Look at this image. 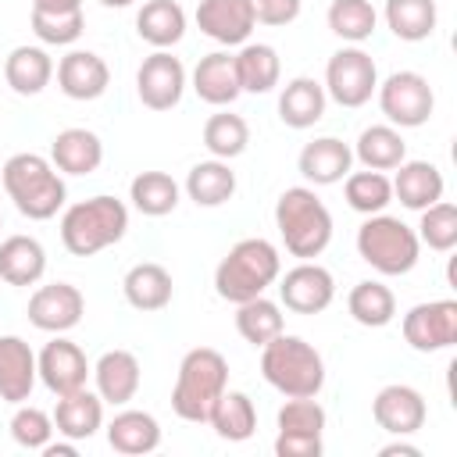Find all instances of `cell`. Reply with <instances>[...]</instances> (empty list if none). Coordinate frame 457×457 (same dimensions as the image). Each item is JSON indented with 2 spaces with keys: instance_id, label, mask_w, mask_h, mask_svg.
Segmentation results:
<instances>
[{
  "instance_id": "7c38bea8",
  "label": "cell",
  "mask_w": 457,
  "mask_h": 457,
  "mask_svg": "<svg viewBox=\"0 0 457 457\" xmlns=\"http://www.w3.org/2000/svg\"><path fill=\"white\" fill-rule=\"evenodd\" d=\"M36 371H39V382L54 393V396H68L75 389H82L93 375V364L86 361L82 346L64 339V336H54L39 353H36Z\"/></svg>"
},
{
  "instance_id": "6da1fadb",
  "label": "cell",
  "mask_w": 457,
  "mask_h": 457,
  "mask_svg": "<svg viewBox=\"0 0 457 457\" xmlns=\"http://www.w3.org/2000/svg\"><path fill=\"white\" fill-rule=\"evenodd\" d=\"M0 182H4L7 196L14 200L18 214H25L29 221H50L68 200L61 171L43 154H14V157H7L0 164Z\"/></svg>"
},
{
  "instance_id": "f907efd6",
  "label": "cell",
  "mask_w": 457,
  "mask_h": 457,
  "mask_svg": "<svg viewBox=\"0 0 457 457\" xmlns=\"http://www.w3.org/2000/svg\"><path fill=\"white\" fill-rule=\"evenodd\" d=\"M39 453H46V457H75V453H79V443H75V439H68V443H54V439H50Z\"/></svg>"
},
{
  "instance_id": "4dcf8cb0",
  "label": "cell",
  "mask_w": 457,
  "mask_h": 457,
  "mask_svg": "<svg viewBox=\"0 0 457 457\" xmlns=\"http://www.w3.org/2000/svg\"><path fill=\"white\" fill-rule=\"evenodd\" d=\"M236 57V75L243 93H271L282 79V61L278 50L268 43H243Z\"/></svg>"
},
{
  "instance_id": "7bdbcfd3",
  "label": "cell",
  "mask_w": 457,
  "mask_h": 457,
  "mask_svg": "<svg viewBox=\"0 0 457 457\" xmlns=\"http://www.w3.org/2000/svg\"><path fill=\"white\" fill-rule=\"evenodd\" d=\"M325 407L314 396H286V403L275 414L278 432H307V436H321L325 432Z\"/></svg>"
},
{
  "instance_id": "ac0fdd59",
  "label": "cell",
  "mask_w": 457,
  "mask_h": 457,
  "mask_svg": "<svg viewBox=\"0 0 457 457\" xmlns=\"http://www.w3.org/2000/svg\"><path fill=\"white\" fill-rule=\"evenodd\" d=\"M296 168L311 186H336L350 175L353 150L336 136H318V139L303 143V150L296 157Z\"/></svg>"
},
{
  "instance_id": "44dd1931",
  "label": "cell",
  "mask_w": 457,
  "mask_h": 457,
  "mask_svg": "<svg viewBox=\"0 0 457 457\" xmlns=\"http://www.w3.org/2000/svg\"><path fill=\"white\" fill-rule=\"evenodd\" d=\"M50 418H54L57 436L82 443V439H93L104 428V400H100V393H89L82 386L68 396H57V407H54Z\"/></svg>"
},
{
  "instance_id": "9c48e42d",
  "label": "cell",
  "mask_w": 457,
  "mask_h": 457,
  "mask_svg": "<svg viewBox=\"0 0 457 457\" xmlns=\"http://www.w3.org/2000/svg\"><path fill=\"white\" fill-rule=\"evenodd\" d=\"M375 93L386 121L396 129H421L436 111V93L421 71H393Z\"/></svg>"
},
{
  "instance_id": "9a60e30c",
  "label": "cell",
  "mask_w": 457,
  "mask_h": 457,
  "mask_svg": "<svg viewBox=\"0 0 457 457\" xmlns=\"http://www.w3.org/2000/svg\"><path fill=\"white\" fill-rule=\"evenodd\" d=\"M371 418L389 436H414L425 425V418H428V403H425V396L414 386L393 382V386H382L375 393Z\"/></svg>"
},
{
  "instance_id": "cb8c5ba5",
  "label": "cell",
  "mask_w": 457,
  "mask_h": 457,
  "mask_svg": "<svg viewBox=\"0 0 457 457\" xmlns=\"http://www.w3.org/2000/svg\"><path fill=\"white\" fill-rule=\"evenodd\" d=\"M325 107H328V96H325V86L311 75H296L282 86L278 93V118L282 125L289 129H311L325 118Z\"/></svg>"
},
{
  "instance_id": "c3c4849f",
  "label": "cell",
  "mask_w": 457,
  "mask_h": 457,
  "mask_svg": "<svg viewBox=\"0 0 457 457\" xmlns=\"http://www.w3.org/2000/svg\"><path fill=\"white\" fill-rule=\"evenodd\" d=\"M32 11H46V14H64V11H82V0H32Z\"/></svg>"
},
{
  "instance_id": "b9f144b4",
  "label": "cell",
  "mask_w": 457,
  "mask_h": 457,
  "mask_svg": "<svg viewBox=\"0 0 457 457\" xmlns=\"http://www.w3.org/2000/svg\"><path fill=\"white\" fill-rule=\"evenodd\" d=\"M421 221H418V243H425L428 250L436 253H446L457 246V207L450 200H436L432 207L418 211Z\"/></svg>"
},
{
  "instance_id": "4fadbf2b",
  "label": "cell",
  "mask_w": 457,
  "mask_h": 457,
  "mask_svg": "<svg viewBox=\"0 0 457 457\" xmlns=\"http://www.w3.org/2000/svg\"><path fill=\"white\" fill-rule=\"evenodd\" d=\"M86 314V296L79 286L71 282H50V286H39L32 296H29V321L39 328V332H50V336H64L71 332Z\"/></svg>"
},
{
  "instance_id": "ee69618b",
  "label": "cell",
  "mask_w": 457,
  "mask_h": 457,
  "mask_svg": "<svg viewBox=\"0 0 457 457\" xmlns=\"http://www.w3.org/2000/svg\"><path fill=\"white\" fill-rule=\"evenodd\" d=\"M32 32L43 46H71L86 32V14L82 11H64V14L32 11Z\"/></svg>"
},
{
  "instance_id": "f5cc1de1",
  "label": "cell",
  "mask_w": 457,
  "mask_h": 457,
  "mask_svg": "<svg viewBox=\"0 0 457 457\" xmlns=\"http://www.w3.org/2000/svg\"><path fill=\"white\" fill-rule=\"evenodd\" d=\"M0 228H4V218H0Z\"/></svg>"
},
{
  "instance_id": "5b68a950",
  "label": "cell",
  "mask_w": 457,
  "mask_h": 457,
  "mask_svg": "<svg viewBox=\"0 0 457 457\" xmlns=\"http://www.w3.org/2000/svg\"><path fill=\"white\" fill-rule=\"evenodd\" d=\"M225 389H228V361L214 346H193L179 364L175 389H171V411L182 421L207 425Z\"/></svg>"
},
{
  "instance_id": "52a82bcc",
  "label": "cell",
  "mask_w": 457,
  "mask_h": 457,
  "mask_svg": "<svg viewBox=\"0 0 457 457\" xmlns=\"http://www.w3.org/2000/svg\"><path fill=\"white\" fill-rule=\"evenodd\" d=\"M357 253L378 275H407L421 257V243L407 221L378 211V214H368L364 225L357 228Z\"/></svg>"
},
{
  "instance_id": "3957f363",
  "label": "cell",
  "mask_w": 457,
  "mask_h": 457,
  "mask_svg": "<svg viewBox=\"0 0 457 457\" xmlns=\"http://www.w3.org/2000/svg\"><path fill=\"white\" fill-rule=\"evenodd\" d=\"M275 228L286 250L300 261H314L332 243V214L311 186H289L275 200Z\"/></svg>"
},
{
  "instance_id": "d590c367",
  "label": "cell",
  "mask_w": 457,
  "mask_h": 457,
  "mask_svg": "<svg viewBox=\"0 0 457 457\" xmlns=\"http://www.w3.org/2000/svg\"><path fill=\"white\" fill-rule=\"evenodd\" d=\"M207 425H211L221 439H228V443H243V439H250V436L257 432V407H253V400H250L246 393H239V389H225L221 400L214 403Z\"/></svg>"
},
{
  "instance_id": "74e56055",
  "label": "cell",
  "mask_w": 457,
  "mask_h": 457,
  "mask_svg": "<svg viewBox=\"0 0 457 457\" xmlns=\"http://www.w3.org/2000/svg\"><path fill=\"white\" fill-rule=\"evenodd\" d=\"M236 328L239 336L250 343V346H264L271 343L278 332H286V321H282V307L268 296H253V300H243L236 303Z\"/></svg>"
},
{
  "instance_id": "484cf974",
  "label": "cell",
  "mask_w": 457,
  "mask_h": 457,
  "mask_svg": "<svg viewBox=\"0 0 457 457\" xmlns=\"http://www.w3.org/2000/svg\"><path fill=\"white\" fill-rule=\"evenodd\" d=\"M107 443L114 453H125V457L154 453L161 446V421L150 411H132V407L118 411L107 421Z\"/></svg>"
},
{
  "instance_id": "1f68e13d",
  "label": "cell",
  "mask_w": 457,
  "mask_h": 457,
  "mask_svg": "<svg viewBox=\"0 0 457 457\" xmlns=\"http://www.w3.org/2000/svg\"><path fill=\"white\" fill-rule=\"evenodd\" d=\"M236 193V171L228 168V161H200L189 168L186 175V196L196 204V207H221L228 204Z\"/></svg>"
},
{
  "instance_id": "7402d4cb",
  "label": "cell",
  "mask_w": 457,
  "mask_h": 457,
  "mask_svg": "<svg viewBox=\"0 0 457 457\" xmlns=\"http://www.w3.org/2000/svg\"><path fill=\"white\" fill-rule=\"evenodd\" d=\"M396 175L389 179L393 182V196L407 207V211H425L432 207L436 200H443V171L432 164V161H403L393 168Z\"/></svg>"
},
{
  "instance_id": "2e32d148",
  "label": "cell",
  "mask_w": 457,
  "mask_h": 457,
  "mask_svg": "<svg viewBox=\"0 0 457 457\" xmlns=\"http://www.w3.org/2000/svg\"><path fill=\"white\" fill-rule=\"evenodd\" d=\"M253 25L257 21L250 11V0H200L196 4V29L221 46H243Z\"/></svg>"
},
{
  "instance_id": "83f0119b",
  "label": "cell",
  "mask_w": 457,
  "mask_h": 457,
  "mask_svg": "<svg viewBox=\"0 0 457 457\" xmlns=\"http://www.w3.org/2000/svg\"><path fill=\"white\" fill-rule=\"evenodd\" d=\"M121 293L125 300L136 307V311H161L171 303V293H175V282L168 275L164 264H154V261H143V264H132L121 278Z\"/></svg>"
},
{
  "instance_id": "277c9868",
  "label": "cell",
  "mask_w": 457,
  "mask_h": 457,
  "mask_svg": "<svg viewBox=\"0 0 457 457\" xmlns=\"http://www.w3.org/2000/svg\"><path fill=\"white\" fill-rule=\"evenodd\" d=\"M282 275V257L275 250V243L250 236L239 239L214 268V293L228 303H243L253 296H264L268 286H275V278Z\"/></svg>"
},
{
  "instance_id": "f546056e",
  "label": "cell",
  "mask_w": 457,
  "mask_h": 457,
  "mask_svg": "<svg viewBox=\"0 0 457 457\" xmlns=\"http://www.w3.org/2000/svg\"><path fill=\"white\" fill-rule=\"evenodd\" d=\"M136 32L154 50H168L186 36V11L175 0H146L136 14Z\"/></svg>"
},
{
  "instance_id": "5bb4252c",
  "label": "cell",
  "mask_w": 457,
  "mask_h": 457,
  "mask_svg": "<svg viewBox=\"0 0 457 457\" xmlns=\"http://www.w3.org/2000/svg\"><path fill=\"white\" fill-rule=\"evenodd\" d=\"M136 93L150 111H171L186 93V68L175 54L154 50L136 71Z\"/></svg>"
},
{
  "instance_id": "8992f818",
  "label": "cell",
  "mask_w": 457,
  "mask_h": 457,
  "mask_svg": "<svg viewBox=\"0 0 457 457\" xmlns=\"http://www.w3.org/2000/svg\"><path fill=\"white\" fill-rule=\"evenodd\" d=\"M261 375L282 396H318L325 386V361L307 339L278 332L261 346Z\"/></svg>"
},
{
  "instance_id": "7a4b0ae2",
  "label": "cell",
  "mask_w": 457,
  "mask_h": 457,
  "mask_svg": "<svg viewBox=\"0 0 457 457\" xmlns=\"http://www.w3.org/2000/svg\"><path fill=\"white\" fill-rule=\"evenodd\" d=\"M125 232H129V207L111 193L79 200L61 214V243L71 257H93L121 243Z\"/></svg>"
},
{
  "instance_id": "4316f807",
  "label": "cell",
  "mask_w": 457,
  "mask_h": 457,
  "mask_svg": "<svg viewBox=\"0 0 457 457\" xmlns=\"http://www.w3.org/2000/svg\"><path fill=\"white\" fill-rule=\"evenodd\" d=\"M4 79L18 96H36L50 86L54 79V57L46 54V46H14L4 61Z\"/></svg>"
},
{
  "instance_id": "8d00e7d4",
  "label": "cell",
  "mask_w": 457,
  "mask_h": 457,
  "mask_svg": "<svg viewBox=\"0 0 457 457\" xmlns=\"http://www.w3.org/2000/svg\"><path fill=\"white\" fill-rule=\"evenodd\" d=\"M179 182L168 171H139L129 186V200L146 218H164L179 207Z\"/></svg>"
},
{
  "instance_id": "816d5d0a",
  "label": "cell",
  "mask_w": 457,
  "mask_h": 457,
  "mask_svg": "<svg viewBox=\"0 0 457 457\" xmlns=\"http://www.w3.org/2000/svg\"><path fill=\"white\" fill-rule=\"evenodd\" d=\"M104 7H129V4H136V0H100Z\"/></svg>"
},
{
  "instance_id": "d4e9b609",
  "label": "cell",
  "mask_w": 457,
  "mask_h": 457,
  "mask_svg": "<svg viewBox=\"0 0 457 457\" xmlns=\"http://www.w3.org/2000/svg\"><path fill=\"white\" fill-rule=\"evenodd\" d=\"M50 164L61 175H93L104 164V143L89 129H64L50 143Z\"/></svg>"
},
{
  "instance_id": "ab89813d",
  "label": "cell",
  "mask_w": 457,
  "mask_h": 457,
  "mask_svg": "<svg viewBox=\"0 0 457 457\" xmlns=\"http://www.w3.org/2000/svg\"><path fill=\"white\" fill-rule=\"evenodd\" d=\"M328 29L343 39L361 46L364 39L375 36L378 29V11L371 7V0H332L328 4Z\"/></svg>"
},
{
  "instance_id": "f1b7e54d",
  "label": "cell",
  "mask_w": 457,
  "mask_h": 457,
  "mask_svg": "<svg viewBox=\"0 0 457 457\" xmlns=\"http://www.w3.org/2000/svg\"><path fill=\"white\" fill-rule=\"evenodd\" d=\"M46 271V250L36 236H7L0 243V278L7 286H36Z\"/></svg>"
},
{
  "instance_id": "bcb514c9",
  "label": "cell",
  "mask_w": 457,
  "mask_h": 457,
  "mask_svg": "<svg viewBox=\"0 0 457 457\" xmlns=\"http://www.w3.org/2000/svg\"><path fill=\"white\" fill-rule=\"evenodd\" d=\"M300 7L303 0H250V11H253V21L261 25H289L300 18Z\"/></svg>"
},
{
  "instance_id": "30bf717a",
  "label": "cell",
  "mask_w": 457,
  "mask_h": 457,
  "mask_svg": "<svg viewBox=\"0 0 457 457\" xmlns=\"http://www.w3.org/2000/svg\"><path fill=\"white\" fill-rule=\"evenodd\" d=\"M403 339L418 353L450 350L457 343V300H428L414 303L403 314Z\"/></svg>"
},
{
  "instance_id": "60d3db41",
  "label": "cell",
  "mask_w": 457,
  "mask_h": 457,
  "mask_svg": "<svg viewBox=\"0 0 457 457\" xmlns=\"http://www.w3.org/2000/svg\"><path fill=\"white\" fill-rule=\"evenodd\" d=\"M343 196L357 214L368 218V214H378V211H386L393 204V182L382 171H371V168L350 171L343 179Z\"/></svg>"
},
{
  "instance_id": "e575fe53",
  "label": "cell",
  "mask_w": 457,
  "mask_h": 457,
  "mask_svg": "<svg viewBox=\"0 0 457 457\" xmlns=\"http://www.w3.org/2000/svg\"><path fill=\"white\" fill-rule=\"evenodd\" d=\"M346 311H350V318H353L357 325H364V328H386V325L396 318V296H393V289H389L386 282L364 278V282H357V286L350 289Z\"/></svg>"
},
{
  "instance_id": "8fae6325",
  "label": "cell",
  "mask_w": 457,
  "mask_h": 457,
  "mask_svg": "<svg viewBox=\"0 0 457 457\" xmlns=\"http://www.w3.org/2000/svg\"><path fill=\"white\" fill-rule=\"evenodd\" d=\"M275 282H278V300L293 314H321L336 300V278L318 261H300Z\"/></svg>"
},
{
  "instance_id": "681fc988",
  "label": "cell",
  "mask_w": 457,
  "mask_h": 457,
  "mask_svg": "<svg viewBox=\"0 0 457 457\" xmlns=\"http://www.w3.org/2000/svg\"><path fill=\"white\" fill-rule=\"evenodd\" d=\"M378 457H421V450L414 443H403V436H396V443H386Z\"/></svg>"
},
{
  "instance_id": "603a6c76",
  "label": "cell",
  "mask_w": 457,
  "mask_h": 457,
  "mask_svg": "<svg viewBox=\"0 0 457 457\" xmlns=\"http://www.w3.org/2000/svg\"><path fill=\"white\" fill-rule=\"evenodd\" d=\"M193 93L211 107H228L243 93L239 75H236V57L225 54V50H214V54L200 57L196 68H193Z\"/></svg>"
},
{
  "instance_id": "7dc6e473",
  "label": "cell",
  "mask_w": 457,
  "mask_h": 457,
  "mask_svg": "<svg viewBox=\"0 0 457 457\" xmlns=\"http://www.w3.org/2000/svg\"><path fill=\"white\" fill-rule=\"evenodd\" d=\"M321 450H325L321 436H307V432H278L275 436L278 457H321Z\"/></svg>"
},
{
  "instance_id": "d6a6232c",
  "label": "cell",
  "mask_w": 457,
  "mask_h": 457,
  "mask_svg": "<svg viewBox=\"0 0 457 457\" xmlns=\"http://www.w3.org/2000/svg\"><path fill=\"white\" fill-rule=\"evenodd\" d=\"M382 18L389 25V32L403 43H421L436 32L439 25V7L436 0H386Z\"/></svg>"
},
{
  "instance_id": "e0dca14e",
  "label": "cell",
  "mask_w": 457,
  "mask_h": 457,
  "mask_svg": "<svg viewBox=\"0 0 457 457\" xmlns=\"http://www.w3.org/2000/svg\"><path fill=\"white\" fill-rule=\"evenodd\" d=\"M57 86L68 100H100L111 86V68L93 50H68L57 61Z\"/></svg>"
},
{
  "instance_id": "d6986e66",
  "label": "cell",
  "mask_w": 457,
  "mask_h": 457,
  "mask_svg": "<svg viewBox=\"0 0 457 457\" xmlns=\"http://www.w3.org/2000/svg\"><path fill=\"white\" fill-rule=\"evenodd\" d=\"M36 353L21 336H0V400L25 403L36 389Z\"/></svg>"
},
{
  "instance_id": "ffe728a7",
  "label": "cell",
  "mask_w": 457,
  "mask_h": 457,
  "mask_svg": "<svg viewBox=\"0 0 457 457\" xmlns=\"http://www.w3.org/2000/svg\"><path fill=\"white\" fill-rule=\"evenodd\" d=\"M93 382L104 403L125 407L139 393V361L132 350H107L93 364Z\"/></svg>"
},
{
  "instance_id": "836d02e7",
  "label": "cell",
  "mask_w": 457,
  "mask_h": 457,
  "mask_svg": "<svg viewBox=\"0 0 457 457\" xmlns=\"http://www.w3.org/2000/svg\"><path fill=\"white\" fill-rule=\"evenodd\" d=\"M353 157L364 168H371V171H393L396 164L407 161V143H403V136H400L396 125H368L357 136Z\"/></svg>"
},
{
  "instance_id": "f35d334b",
  "label": "cell",
  "mask_w": 457,
  "mask_h": 457,
  "mask_svg": "<svg viewBox=\"0 0 457 457\" xmlns=\"http://www.w3.org/2000/svg\"><path fill=\"white\" fill-rule=\"evenodd\" d=\"M204 146L211 157L218 161H232L250 146V125L246 118L232 114V111H218L204 121Z\"/></svg>"
},
{
  "instance_id": "f6af8a7d",
  "label": "cell",
  "mask_w": 457,
  "mask_h": 457,
  "mask_svg": "<svg viewBox=\"0 0 457 457\" xmlns=\"http://www.w3.org/2000/svg\"><path fill=\"white\" fill-rule=\"evenodd\" d=\"M54 418L32 403H18V411L11 414V439L21 450H43L54 439Z\"/></svg>"
},
{
  "instance_id": "ba28073f",
  "label": "cell",
  "mask_w": 457,
  "mask_h": 457,
  "mask_svg": "<svg viewBox=\"0 0 457 457\" xmlns=\"http://www.w3.org/2000/svg\"><path fill=\"white\" fill-rule=\"evenodd\" d=\"M321 86H325V96L336 100L339 107H364L378 89V68L368 50L350 43L328 57Z\"/></svg>"
}]
</instances>
